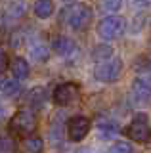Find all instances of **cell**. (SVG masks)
<instances>
[{
  "mask_svg": "<svg viewBox=\"0 0 151 153\" xmlns=\"http://www.w3.org/2000/svg\"><path fill=\"white\" fill-rule=\"evenodd\" d=\"M36 124H38V119H36V113L29 107L19 109L10 121V130L19 138H27L31 136L33 132L36 130Z\"/></svg>",
  "mask_w": 151,
  "mask_h": 153,
  "instance_id": "obj_1",
  "label": "cell"
},
{
  "mask_svg": "<svg viewBox=\"0 0 151 153\" xmlns=\"http://www.w3.org/2000/svg\"><path fill=\"white\" fill-rule=\"evenodd\" d=\"M122 73V59L117 56L105 57V59L98 61V65L94 67V76L100 82H115Z\"/></svg>",
  "mask_w": 151,
  "mask_h": 153,
  "instance_id": "obj_2",
  "label": "cell"
},
{
  "mask_svg": "<svg viewBox=\"0 0 151 153\" xmlns=\"http://www.w3.org/2000/svg\"><path fill=\"white\" fill-rule=\"evenodd\" d=\"M92 19V10L86 4H73V6L65 8L63 12V23L73 31H81L90 23Z\"/></svg>",
  "mask_w": 151,
  "mask_h": 153,
  "instance_id": "obj_3",
  "label": "cell"
},
{
  "mask_svg": "<svg viewBox=\"0 0 151 153\" xmlns=\"http://www.w3.org/2000/svg\"><path fill=\"white\" fill-rule=\"evenodd\" d=\"M126 29V19L122 16H107L98 23V36L101 40H115Z\"/></svg>",
  "mask_w": 151,
  "mask_h": 153,
  "instance_id": "obj_4",
  "label": "cell"
},
{
  "mask_svg": "<svg viewBox=\"0 0 151 153\" xmlns=\"http://www.w3.org/2000/svg\"><path fill=\"white\" fill-rule=\"evenodd\" d=\"M52 98H54V102L58 105H71L81 98V88L75 82H63L54 90Z\"/></svg>",
  "mask_w": 151,
  "mask_h": 153,
  "instance_id": "obj_5",
  "label": "cell"
},
{
  "mask_svg": "<svg viewBox=\"0 0 151 153\" xmlns=\"http://www.w3.org/2000/svg\"><path fill=\"white\" fill-rule=\"evenodd\" d=\"M126 136H128L130 140H134V142H140V143L149 142L151 128H149V124H147V121H145L144 115H140L136 121H132L128 124V128H126Z\"/></svg>",
  "mask_w": 151,
  "mask_h": 153,
  "instance_id": "obj_6",
  "label": "cell"
},
{
  "mask_svg": "<svg viewBox=\"0 0 151 153\" xmlns=\"http://www.w3.org/2000/svg\"><path fill=\"white\" fill-rule=\"evenodd\" d=\"M90 119L86 117H73L67 121V134L73 142H81L86 138V134L90 132Z\"/></svg>",
  "mask_w": 151,
  "mask_h": 153,
  "instance_id": "obj_7",
  "label": "cell"
},
{
  "mask_svg": "<svg viewBox=\"0 0 151 153\" xmlns=\"http://www.w3.org/2000/svg\"><path fill=\"white\" fill-rule=\"evenodd\" d=\"M52 50L61 57H71L78 52V46L75 40H71L69 36H54L52 38Z\"/></svg>",
  "mask_w": 151,
  "mask_h": 153,
  "instance_id": "obj_8",
  "label": "cell"
},
{
  "mask_svg": "<svg viewBox=\"0 0 151 153\" xmlns=\"http://www.w3.org/2000/svg\"><path fill=\"white\" fill-rule=\"evenodd\" d=\"M132 98H134L136 103L151 102V82L147 79H136L132 82Z\"/></svg>",
  "mask_w": 151,
  "mask_h": 153,
  "instance_id": "obj_9",
  "label": "cell"
},
{
  "mask_svg": "<svg viewBox=\"0 0 151 153\" xmlns=\"http://www.w3.org/2000/svg\"><path fill=\"white\" fill-rule=\"evenodd\" d=\"M27 46H29V54L35 57L36 61H44V59H48L52 46H48L44 40H42V38H33V40H31Z\"/></svg>",
  "mask_w": 151,
  "mask_h": 153,
  "instance_id": "obj_10",
  "label": "cell"
},
{
  "mask_svg": "<svg viewBox=\"0 0 151 153\" xmlns=\"http://www.w3.org/2000/svg\"><path fill=\"white\" fill-rule=\"evenodd\" d=\"M27 103L31 105V107H44V103H46V90L42 88V86H36V88H33L29 90V94H27Z\"/></svg>",
  "mask_w": 151,
  "mask_h": 153,
  "instance_id": "obj_11",
  "label": "cell"
},
{
  "mask_svg": "<svg viewBox=\"0 0 151 153\" xmlns=\"http://www.w3.org/2000/svg\"><path fill=\"white\" fill-rule=\"evenodd\" d=\"M10 69H12V75L16 79H25L29 75V63L23 57H13L12 63H10Z\"/></svg>",
  "mask_w": 151,
  "mask_h": 153,
  "instance_id": "obj_12",
  "label": "cell"
},
{
  "mask_svg": "<svg viewBox=\"0 0 151 153\" xmlns=\"http://www.w3.org/2000/svg\"><path fill=\"white\" fill-rule=\"evenodd\" d=\"M54 13V2L52 0H36L35 2V16L40 19H46Z\"/></svg>",
  "mask_w": 151,
  "mask_h": 153,
  "instance_id": "obj_13",
  "label": "cell"
},
{
  "mask_svg": "<svg viewBox=\"0 0 151 153\" xmlns=\"http://www.w3.org/2000/svg\"><path fill=\"white\" fill-rule=\"evenodd\" d=\"M0 92H2L4 96H8V98H16V96L21 92L19 80H13V79L2 80V84H0Z\"/></svg>",
  "mask_w": 151,
  "mask_h": 153,
  "instance_id": "obj_14",
  "label": "cell"
},
{
  "mask_svg": "<svg viewBox=\"0 0 151 153\" xmlns=\"http://www.w3.org/2000/svg\"><path fill=\"white\" fill-rule=\"evenodd\" d=\"M42 147H44V142H42V138L38 136H27L25 138V149L27 151H31V153H38L42 151Z\"/></svg>",
  "mask_w": 151,
  "mask_h": 153,
  "instance_id": "obj_15",
  "label": "cell"
},
{
  "mask_svg": "<svg viewBox=\"0 0 151 153\" xmlns=\"http://www.w3.org/2000/svg\"><path fill=\"white\" fill-rule=\"evenodd\" d=\"M17 149V143L12 136H0V153H13Z\"/></svg>",
  "mask_w": 151,
  "mask_h": 153,
  "instance_id": "obj_16",
  "label": "cell"
},
{
  "mask_svg": "<svg viewBox=\"0 0 151 153\" xmlns=\"http://www.w3.org/2000/svg\"><path fill=\"white\" fill-rule=\"evenodd\" d=\"M111 56H113V48L107 46V44L96 46V48H94V52H92V57H94L96 61H101V59H105V57H111Z\"/></svg>",
  "mask_w": 151,
  "mask_h": 153,
  "instance_id": "obj_17",
  "label": "cell"
},
{
  "mask_svg": "<svg viewBox=\"0 0 151 153\" xmlns=\"http://www.w3.org/2000/svg\"><path fill=\"white\" fill-rule=\"evenodd\" d=\"M121 4H122V0H103L101 8L107 10V12H117L121 8Z\"/></svg>",
  "mask_w": 151,
  "mask_h": 153,
  "instance_id": "obj_18",
  "label": "cell"
},
{
  "mask_svg": "<svg viewBox=\"0 0 151 153\" xmlns=\"http://www.w3.org/2000/svg\"><path fill=\"white\" fill-rule=\"evenodd\" d=\"M111 151L113 153H132V151H134V149H132V146H130V143H115V146H113L111 147Z\"/></svg>",
  "mask_w": 151,
  "mask_h": 153,
  "instance_id": "obj_19",
  "label": "cell"
},
{
  "mask_svg": "<svg viewBox=\"0 0 151 153\" xmlns=\"http://www.w3.org/2000/svg\"><path fill=\"white\" fill-rule=\"evenodd\" d=\"M132 10H147L151 8V0H130Z\"/></svg>",
  "mask_w": 151,
  "mask_h": 153,
  "instance_id": "obj_20",
  "label": "cell"
},
{
  "mask_svg": "<svg viewBox=\"0 0 151 153\" xmlns=\"http://www.w3.org/2000/svg\"><path fill=\"white\" fill-rule=\"evenodd\" d=\"M8 65H10V63H8V56H6V52L0 48V73H2V71L6 69Z\"/></svg>",
  "mask_w": 151,
  "mask_h": 153,
  "instance_id": "obj_21",
  "label": "cell"
},
{
  "mask_svg": "<svg viewBox=\"0 0 151 153\" xmlns=\"http://www.w3.org/2000/svg\"><path fill=\"white\" fill-rule=\"evenodd\" d=\"M2 115H4V111H2V107H0V119H2Z\"/></svg>",
  "mask_w": 151,
  "mask_h": 153,
  "instance_id": "obj_22",
  "label": "cell"
}]
</instances>
